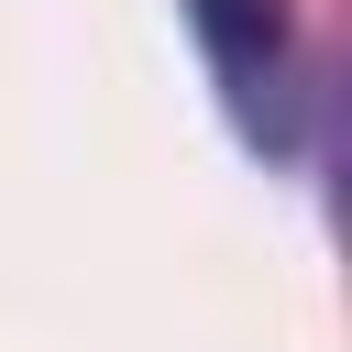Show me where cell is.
<instances>
[{
  "instance_id": "1",
  "label": "cell",
  "mask_w": 352,
  "mask_h": 352,
  "mask_svg": "<svg viewBox=\"0 0 352 352\" xmlns=\"http://www.w3.org/2000/svg\"><path fill=\"white\" fill-rule=\"evenodd\" d=\"M187 22H198V55H209L242 143L253 154H286L297 143V99H308L297 44H286V0H187Z\"/></svg>"
}]
</instances>
